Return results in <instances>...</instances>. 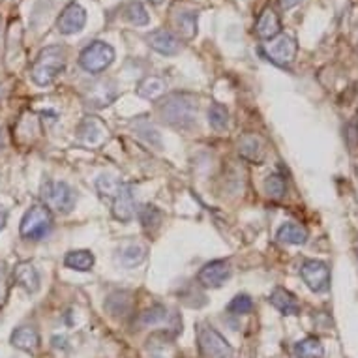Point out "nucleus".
<instances>
[{
    "instance_id": "f8f14e48",
    "label": "nucleus",
    "mask_w": 358,
    "mask_h": 358,
    "mask_svg": "<svg viewBox=\"0 0 358 358\" xmlns=\"http://www.w3.org/2000/svg\"><path fill=\"white\" fill-rule=\"evenodd\" d=\"M113 216L122 223L131 222L136 217V194L129 184H122L113 197Z\"/></svg>"
},
{
    "instance_id": "f3484780",
    "label": "nucleus",
    "mask_w": 358,
    "mask_h": 358,
    "mask_svg": "<svg viewBox=\"0 0 358 358\" xmlns=\"http://www.w3.org/2000/svg\"><path fill=\"white\" fill-rule=\"evenodd\" d=\"M106 310L113 317H128L134 310V296L128 291H115L106 299Z\"/></svg>"
},
{
    "instance_id": "f257e3e1",
    "label": "nucleus",
    "mask_w": 358,
    "mask_h": 358,
    "mask_svg": "<svg viewBox=\"0 0 358 358\" xmlns=\"http://www.w3.org/2000/svg\"><path fill=\"white\" fill-rule=\"evenodd\" d=\"M158 113L171 128L192 129L197 122V98L186 92H175L159 101Z\"/></svg>"
},
{
    "instance_id": "7c9ffc66",
    "label": "nucleus",
    "mask_w": 358,
    "mask_h": 358,
    "mask_svg": "<svg viewBox=\"0 0 358 358\" xmlns=\"http://www.w3.org/2000/svg\"><path fill=\"white\" fill-rule=\"evenodd\" d=\"M124 17L128 19L131 24H136V27H145L150 21L147 8L143 6L141 2H129L126 10H124Z\"/></svg>"
},
{
    "instance_id": "ea45409f",
    "label": "nucleus",
    "mask_w": 358,
    "mask_h": 358,
    "mask_svg": "<svg viewBox=\"0 0 358 358\" xmlns=\"http://www.w3.org/2000/svg\"><path fill=\"white\" fill-rule=\"evenodd\" d=\"M0 94H2V88H0Z\"/></svg>"
},
{
    "instance_id": "5701e85b",
    "label": "nucleus",
    "mask_w": 358,
    "mask_h": 358,
    "mask_svg": "<svg viewBox=\"0 0 358 358\" xmlns=\"http://www.w3.org/2000/svg\"><path fill=\"white\" fill-rule=\"evenodd\" d=\"M169 310H167L165 306L156 304L152 306V308H148V310L143 311L141 315H139V319H137V324H139L141 329H152V327L165 324L169 321Z\"/></svg>"
},
{
    "instance_id": "7ed1b4c3",
    "label": "nucleus",
    "mask_w": 358,
    "mask_h": 358,
    "mask_svg": "<svg viewBox=\"0 0 358 358\" xmlns=\"http://www.w3.org/2000/svg\"><path fill=\"white\" fill-rule=\"evenodd\" d=\"M53 229V214L45 205H32L21 220V236L27 241H41Z\"/></svg>"
},
{
    "instance_id": "2f4dec72",
    "label": "nucleus",
    "mask_w": 358,
    "mask_h": 358,
    "mask_svg": "<svg viewBox=\"0 0 358 358\" xmlns=\"http://www.w3.org/2000/svg\"><path fill=\"white\" fill-rule=\"evenodd\" d=\"M134 126H136L137 136L141 137V139H145V141H147V145H150V147H156V148L162 147L159 134L156 131V128H154L152 124H148L147 120H139V122L134 124Z\"/></svg>"
},
{
    "instance_id": "39448f33",
    "label": "nucleus",
    "mask_w": 358,
    "mask_h": 358,
    "mask_svg": "<svg viewBox=\"0 0 358 358\" xmlns=\"http://www.w3.org/2000/svg\"><path fill=\"white\" fill-rule=\"evenodd\" d=\"M115 62V49L106 41H92L79 55V64L88 73H101Z\"/></svg>"
},
{
    "instance_id": "1a4fd4ad",
    "label": "nucleus",
    "mask_w": 358,
    "mask_h": 358,
    "mask_svg": "<svg viewBox=\"0 0 358 358\" xmlns=\"http://www.w3.org/2000/svg\"><path fill=\"white\" fill-rule=\"evenodd\" d=\"M231 272H233V268H231L229 261L216 259V261H210L201 268L199 274H197V282L206 289H217L229 280Z\"/></svg>"
},
{
    "instance_id": "bb28decb",
    "label": "nucleus",
    "mask_w": 358,
    "mask_h": 358,
    "mask_svg": "<svg viewBox=\"0 0 358 358\" xmlns=\"http://www.w3.org/2000/svg\"><path fill=\"white\" fill-rule=\"evenodd\" d=\"M324 347L319 338H304L294 345V357L296 358H323Z\"/></svg>"
},
{
    "instance_id": "6ab92c4d",
    "label": "nucleus",
    "mask_w": 358,
    "mask_h": 358,
    "mask_svg": "<svg viewBox=\"0 0 358 358\" xmlns=\"http://www.w3.org/2000/svg\"><path fill=\"white\" fill-rule=\"evenodd\" d=\"M268 302H271V304L280 311V313H283V315H299L300 313V302L296 300V296H294L291 291H287V289H283V287L274 289V291L271 293Z\"/></svg>"
},
{
    "instance_id": "0eeeda50",
    "label": "nucleus",
    "mask_w": 358,
    "mask_h": 358,
    "mask_svg": "<svg viewBox=\"0 0 358 358\" xmlns=\"http://www.w3.org/2000/svg\"><path fill=\"white\" fill-rule=\"evenodd\" d=\"M299 45L291 36H276L274 40H268V43H264V55L266 59L274 62L280 68H287L293 64L294 57H296Z\"/></svg>"
},
{
    "instance_id": "e433bc0d",
    "label": "nucleus",
    "mask_w": 358,
    "mask_h": 358,
    "mask_svg": "<svg viewBox=\"0 0 358 358\" xmlns=\"http://www.w3.org/2000/svg\"><path fill=\"white\" fill-rule=\"evenodd\" d=\"M8 289H10V276H8L6 264L0 263V304H4L8 296Z\"/></svg>"
},
{
    "instance_id": "6e6552de",
    "label": "nucleus",
    "mask_w": 358,
    "mask_h": 358,
    "mask_svg": "<svg viewBox=\"0 0 358 358\" xmlns=\"http://www.w3.org/2000/svg\"><path fill=\"white\" fill-rule=\"evenodd\" d=\"M300 276L313 293H324L330 287L329 264L319 259H308L300 266Z\"/></svg>"
},
{
    "instance_id": "9d476101",
    "label": "nucleus",
    "mask_w": 358,
    "mask_h": 358,
    "mask_svg": "<svg viewBox=\"0 0 358 358\" xmlns=\"http://www.w3.org/2000/svg\"><path fill=\"white\" fill-rule=\"evenodd\" d=\"M118 98V87L117 83L111 79L106 81H98L94 85H90L85 92V103L94 109H103L109 107L113 101Z\"/></svg>"
},
{
    "instance_id": "f704fd0d",
    "label": "nucleus",
    "mask_w": 358,
    "mask_h": 358,
    "mask_svg": "<svg viewBox=\"0 0 358 358\" xmlns=\"http://www.w3.org/2000/svg\"><path fill=\"white\" fill-rule=\"evenodd\" d=\"M176 23H178V30L182 32L186 38H192V36L197 32V23H195V13H180L178 19H176Z\"/></svg>"
},
{
    "instance_id": "a211bd4d",
    "label": "nucleus",
    "mask_w": 358,
    "mask_h": 358,
    "mask_svg": "<svg viewBox=\"0 0 358 358\" xmlns=\"http://www.w3.org/2000/svg\"><path fill=\"white\" fill-rule=\"evenodd\" d=\"M282 24H280V17L272 8H264L263 12L259 13L257 23H255V32L259 38L263 40H274L276 36H280Z\"/></svg>"
},
{
    "instance_id": "4c0bfd02",
    "label": "nucleus",
    "mask_w": 358,
    "mask_h": 358,
    "mask_svg": "<svg viewBox=\"0 0 358 358\" xmlns=\"http://www.w3.org/2000/svg\"><path fill=\"white\" fill-rule=\"evenodd\" d=\"M278 2H280L282 10H291V8H294L296 4H300L302 0H278Z\"/></svg>"
},
{
    "instance_id": "423d86ee",
    "label": "nucleus",
    "mask_w": 358,
    "mask_h": 358,
    "mask_svg": "<svg viewBox=\"0 0 358 358\" xmlns=\"http://www.w3.org/2000/svg\"><path fill=\"white\" fill-rule=\"evenodd\" d=\"M197 343L205 358H231L233 347L214 327L201 323L197 327Z\"/></svg>"
},
{
    "instance_id": "c9c22d12",
    "label": "nucleus",
    "mask_w": 358,
    "mask_h": 358,
    "mask_svg": "<svg viewBox=\"0 0 358 358\" xmlns=\"http://www.w3.org/2000/svg\"><path fill=\"white\" fill-rule=\"evenodd\" d=\"M343 137H345L347 147L351 152L358 150V122L357 120H351V122L345 124L343 128Z\"/></svg>"
},
{
    "instance_id": "dca6fc26",
    "label": "nucleus",
    "mask_w": 358,
    "mask_h": 358,
    "mask_svg": "<svg viewBox=\"0 0 358 358\" xmlns=\"http://www.w3.org/2000/svg\"><path fill=\"white\" fill-rule=\"evenodd\" d=\"M13 282L17 283L19 287H23L27 293H36L40 289V272L36 271L32 263H19L13 268Z\"/></svg>"
},
{
    "instance_id": "c85d7f7f",
    "label": "nucleus",
    "mask_w": 358,
    "mask_h": 358,
    "mask_svg": "<svg viewBox=\"0 0 358 358\" xmlns=\"http://www.w3.org/2000/svg\"><path fill=\"white\" fill-rule=\"evenodd\" d=\"M263 186H264V194L274 201L283 199V197H285V192H287V184H285V180H283V176L278 175V173L266 176Z\"/></svg>"
},
{
    "instance_id": "4468645a",
    "label": "nucleus",
    "mask_w": 358,
    "mask_h": 358,
    "mask_svg": "<svg viewBox=\"0 0 358 358\" xmlns=\"http://www.w3.org/2000/svg\"><path fill=\"white\" fill-rule=\"evenodd\" d=\"M77 137H79V141L88 145V147H94L106 139L107 128L96 117H87L77 128Z\"/></svg>"
},
{
    "instance_id": "cd10ccee",
    "label": "nucleus",
    "mask_w": 358,
    "mask_h": 358,
    "mask_svg": "<svg viewBox=\"0 0 358 358\" xmlns=\"http://www.w3.org/2000/svg\"><path fill=\"white\" fill-rule=\"evenodd\" d=\"M147 351L148 355H150V358H173L175 345H173V341L167 340L165 336L156 334L148 340Z\"/></svg>"
},
{
    "instance_id": "2eb2a0df",
    "label": "nucleus",
    "mask_w": 358,
    "mask_h": 358,
    "mask_svg": "<svg viewBox=\"0 0 358 358\" xmlns=\"http://www.w3.org/2000/svg\"><path fill=\"white\" fill-rule=\"evenodd\" d=\"M147 246H143L139 242H122L118 248V263L126 268H136L147 259Z\"/></svg>"
},
{
    "instance_id": "c756f323",
    "label": "nucleus",
    "mask_w": 358,
    "mask_h": 358,
    "mask_svg": "<svg viewBox=\"0 0 358 358\" xmlns=\"http://www.w3.org/2000/svg\"><path fill=\"white\" fill-rule=\"evenodd\" d=\"M208 124L216 131H223V129L229 128V111L227 107L222 103H212L208 109Z\"/></svg>"
},
{
    "instance_id": "aec40b11",
    "label": "nucleus",
    "mask_w": 358,
    "mask_h": 358,
    "mask_svg": "<svg viewBox=\"0 0 358 358\" xmlns=\"http://www.w3.org/2000/svg\"><path fill=\"white\" fill-rule=\"evenodd\" d=\"M10 341H12L13 347H17L24 352H30V355H34L40 349V334L34 327H19V329L13 330Z\"/></svg>"
},
{
    "instance_id": "412c9836",
    "label": "nucleus",
    "mask_w": 358,
    "mask_h": 358,
    "mask_svg": "<svg viewBox=\"0 0 358 358\" xmlns=\"http://www.w3.org/2000/svg\"><path fill=\"white\" fill-rule=\"evenodd\" d=\"M238 154L250 164H263L264 145L257 136H244L238 141Z\"/></svg>"
},
{
    "instance_id": "a878e982",
    "label": "nucleus",
    "mask_w": 358,
    "mask_h": 358,
    "mask_svg": "<svg viewBox=\"0 0 358 358\" xmlns=\"http://www.w3.org/2000/svg\"><path fill=\"white\" fill-rule=\"evenodd\" d=\"M139 220H141L143 229L147 231L148 235H156V231L162 227V222H164V214L158 206L145 205L139 210Z\"/></svg>"
},
{
    "instance_id": "ddd939ff",
    "label": "nucleus",
    "mask_w": 358,
    "mask_h": 358,
    "mask_svg": "<svg viewBox=\"0 0 358 358\" xmlns=\"http://www.w3.org/2000/svg\"><path fill=\"white\" fill-rule=\"evenodd\" d=\"M147 41L154 51H158L159 55H165V57L178 55L180 53V49H182V41L178 40L173 32H169V30L165 29L152 30V32L147 36Z\"/></svg>"
},
{
    "instance_id": "473e14b6",
    "label": "nucleus",
    "mask_w": 358,
    "mask_h": 358,
    "mask_svg": "<svg viewBox=\"0 0 358 358\" xmlns=\"http://www.w3.org/2000/svg\"><path fill=\"white\" fill-rule=\"evenodd\" d=\"M120 186H122V182L111 175H101L100 178L96 180V188H98L101 197H109V199H113V197L117 195Z\"/></svg>"
},
{
    "instance_id": "72a5a7b5",
    "label": "nucleus",
    "mask_w": 358,
    "mask_h": 358,
    "mask_svg": "<svg viewBox=\"0 0 358 358\" xmlns=\"http://www.w3.org/2000/svg\"><path fill=\"white\" fill-rule=\"evenodd\" d=\"M253 310V300L248 296V294H236L235 299L231 300L229 306H227V311L233 313V315H248L252 313Z\"/></svg>"
},
{
    "instance_id": "58836bf2",
    "label": "nucleus",
    "mask_w": 358,
    "mask_h": 358,
    "mask_svg": "<svg viewBox=\"0 0 358 358\" xmlns=\"http://www.w3.org/2000/svg\"><path fill=\"white\" fill-rule=\"evenodd\" d=\"M6 220H8L6 210H4V208L0 206V231H2V229H4V227H6Z\"/></svg>"
},
{
    "instance_id": "20e7f679",
    "label": "nucleus",
    "mask_w": 358,
    "mask_h": 358,
    "mask_svg": "<svg viewBox=\"0 0 358 358\" xmlns=\"http://www.w3.org/2000/svg\"><path fill=\"white\" fill-rule=\"evenodd\" d=\"M41 199L49 210L70 214L76 208L77 195L70 184L66 182H45L41 188Z\"/></svg>"
},
{
    "instance_id": "b1692460",
    "label": "nucleus",
    "mask_w": 358,
    "mask_h": 358,
    "mask_svg": "<svg viewBox=\"0 0 358 358\" xmlns=\"http://www.w3.org/2000/svg\"><path fill=\"white\" fill-rule=\"evenodd\" d=\"M94 253L88 252V250H73V252L66 253L64 257L66 266L77 272H88L94 266Z\"/></svg>"
},
{
    "instance_id": "393cba45",
    "label": "nucleus",
    "mask_w": 358,
    "mask_h": 358,
    "mask_svg": "<svg viewBox=\"0 0 358 358\" xmlns=\"http://www.w3.org/2000/svg\"><path fill=\"white\" fill-rule=\"evenodd\" d=\"M165 88H167V85L162 77L148 76L137 85V94L145 100H158L159 96H164Z\"/></svg>"
},
{
    "instance_id": "9b49d317",
    "label": "nucleus",
    "mask_w": 358,
    "mask_h": 358,
    "mask_svg": "<svg viewBox=\"0 0 358 358\" xmlns=\"http://www.w3.org/2000/svg\"><path fill=\"white\" fill-rule=\"evenodd\" d=\"M87 24V10L79 4V2H71L62 10L59 21H57V29L60 34H77L81 32Z\"/></svg>"
},
{
    "instance_id": "4be33fe9",
    "label": "nucleus",
    "mask_w": 358,
    "mask_h": 358,
    "mask_svg": "<svg viewBox=\"0 0 358 358\" xmlns=\"http://www.w3.org/2000/svg\"><path fill=\"white\" fill-rule=\"evenodd\" d=\"M278 241L283 244H291V246H302L308 241V231L299 225V223L287 222L283 223L282 227L278 229Z\"/></svg>"
},
{
    "instance_id": "f03ea898",
    "label": "nucleus",
    "mask_w": 358,
    "mask_h": 358,
    "mask_svg": "<svg viewBox=\"0 0 358 358\" xmlns=\"http://www.w3.org/2000/svg\"><path fill=\"white\" fill-rule=\"evenodd\" d=\"M68 62V51L62 45H49L41 49L40 55L36 57L34 64L30 68V77L36 85L48 87L55 79L64 71Z\"/></svg>"
}]
</instances>
